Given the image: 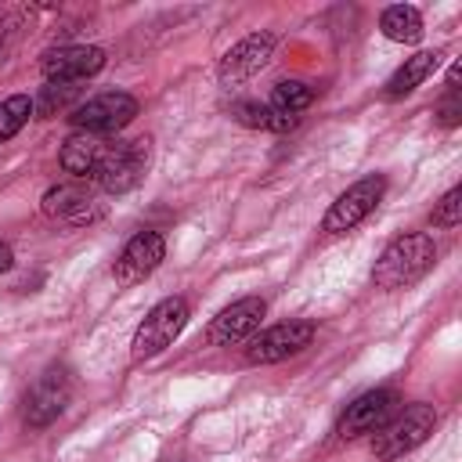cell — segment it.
Here are the masks:
<instances>
[{"label": "cell", "instance_id": "cell-24", "mask_svg": "<svg viewBox=\"0 0 462 462\" xmlns=\"http://www.w3.org/2000/svg\"><path fill=\"white\" fill-rule=\"evenodd\" d=\"M11 263H14V253H11V245H7V242H0V274H4Z\"/></svg>", "mask_w": 462, "mask_h": 462}, {"label": "cell", "instance_id": "cell-23", "mask_svg": "<svg viewBox=\"0 0 462 462\" xmlns=\"http://www.w3.org/2000/svg\"><path fill=\"white\" fill-rule=\"evenodd\" d=\"M437 116H440V123H444V126H455V123H458V116H462V105L455 101V94H451V90H448V101H440Z\"/></svg>", "mask_w": 462, "mask_h": 462}, {"label": "cell", "instance_id": "cell-6", "mask_svg": "<svg viewBox=\"0 0 462 462\" xmlns=\"http://www.w3.org/2000/svg\"><path fill=\"white\" fill-rule=\"evenodd\" d=\"M137 116V97L126 94V90H105V94H94L90 101L76 105L72 108V126L83 130V134H119L123 126H130Z\"/></svg>", "mask_w": 462, "mask_h": 462}, {"label": "cell", "instance_id": "cell-5", "mask_svg": "<svg viewBox=\"0 0 462 462\" xmlns=\"http://www.w3.org/2000/svg\"><path fill=\"white\" fill-rule=\"evenodd\" d=\"M383 195H386V177H383V173H368V177L354 180V184H350L346 191H339L336 202L325 209L321 231H325V235H346V231H354L357 224H365V220L375 213V206L383 202Z\"/></svg>", "mask_w": 462, "mask_h": 462}, {"label": "cell", "instance_id": "cell-12", "mask_svg": "<svg viewBox=\"0 0 462 462\" xmlns=\"http://www.w3.org/2000/svg\"><path fill=\"white\" fill-rule=\"evenodd\" d=\"M162 256H166V238L159 235V231H137L123 249H119V256H116V263H112V278L119 282V285H137V282H144L159 263H162Z\"/></svg>", "mask_w": 462, "mask_h": 462}, {"label": "cell", "instance_id": "cell-8", "mask_svg": "<svg viewBox=\"0 0 462 462\" xmlns=\"http://www.w3.org/2000/svg\"><path fill=\"white\" fill-rule=\"evenodd\" d=\"M69 393H72V379L61 365H51L29 390H25V401H22V419L29 430H43L51 426L65 404H69Z\"/></svg>", "mask_w": 462, "mask_h": 462}, {"label": "cell", "instance_id": "cell-17", "mask_svg": "<svg viewBox=\"0 0 462 462\" xmlns=\"http://www.w3.org/2000/svg\"><path fill=\"white\" fill-rule=\"evenodd\" d=\"M231 119L249 126V130H267V134H289L296 126V116H285L271 108L267 101H238L231 105Z\"/></svg>", "mask_w": 462, "mask_h": 462}, {"label": "cell", "instance_id": "cell-9", "mask_svg": "<svg viewBox=\"0 0 462 462\" xmlns=\"http://www.w3.org/2000/svg\"><path fill=\"white\" fill-rule=\"evenodd\" d=\"M397 411V393L393 390H365L361 397H354L346 404V411L336 422V437L339 440H357L365 433H375L379 426H386Z\"/></svg>", "mask_w": 462, "mask_h": 462}, {"label": "cell", "instance_id": "cell-18", "mask_svg": "<svg viewBox=\"0 0 462 462\" xmlns=\"http://www.w3.org/2000/svg\"><path fill=\"white\" fill-rule=\"evenodd\" d=\"M379 29H383V36L393 40V43H419L422 32H426L422 11L411 7V4H393V7H386L383 18H379Z\"/></svg>", "mask_w": 462, "mask_h": 462}, {"label": "cell", "instance_id": "cell-13", "mask_svg": "<svg viewBox=\"0 0 462 462\" xmlns=\"http://www.w3.org/2000/svg\"><path fill=\"white\" fill-rule=\"evenodd\" d=\"M40 209H43V217L61 220L69 227H90V224H97L105 217V206L97 199H90L76 184H54V188H47L43 199H40Z\"/></svg>", "mask_w": 462, "mask_h": 462}, {"label": "cell", "instance_id": "cell-19", "mask_svg": "<svg viewBox=\"0 0 462 462\" xmlns=\"http://www.w3.org/2000/svg\"><path fill=\"white\" fill-rule=\"evenodd\" d=\"M310 101H314V87H307L303 79H282V83H274L267 105L285 116H300L303 108H310Z\"/></svg>", "mask_w": 462, "mask_h": 462}, {"label": "cell", "instance_id": "cell-1", "mask_svg": "<svg viewBox=\"0 0 462 462\" xmlns=\"http://www.w3.org/2000/svg\"><path fill=\"white\" fill-rule=\"evenodd\" d=\"M437 260V245L426 231H408V235H397L375 260L372 267V282L375 289L383 292H393V289H404L411 282H419Z\"/></svg>", "mask_w": 462, "mask_h": 462}, {"label": "cell", "instance_id": "cell-21", "mask_svg": "<svg viewBox=\"0 0 462 462\" xmlns=\"http://www.w3.org/2000/svg\"><path fill=\"white\" fill-rule=\"evenodd\" d=\"M76 97H79V87H76V83H47L43 94L32 101V112H36L40 119H51L54 112L69 108Z\"/></svg>", "mask_w": 462, "mask_h": 462}, {"label": "cell", "instance_id": "cell-3", "mask_svg": "<svg viewBox=\"0 0 462 462\" xmlns=\"http://www.w3.org/2000/svg\"><path fill=\"white\" fill-rule=\"evenodd\" d=\"M437 426V408L433 404H408L404 411H393V419L386 426L375 430L372 437V455L383 462L404 458L408 451H415Z\"/></svg>", "mask_w": 462, "mask_h": 462}, {"label": "cell", "instance_id": "cell-11", "mask_svg": "<svg viewBox=\"0 0 462 462\" xmlns=\"http://www.w3.org/2000/svg\"><path fill=\"white\" fill-rule=\"evenodd\" d=\"M105 69V51L90 47V43H69V47H54L40 58V72L47 83H79L90 79Z\"/></svg>", "mask_w": 462, "mask_h": 462}, {"label": "cell", "instance_id": "cell-10", "mask_svg": "<svg viewBox=\"0 0 462 462\" xmlns=\"http://www.w3.org/2000/svg\"><path fill=\"white\" fill-rule=\"evenodd\" d=\"M314 339V321H282L263 328L249 346H245V361L249 365H274L285 361L300 350H307Z\"/></svg>", "mask_w": 462, "mask_h": 462}, {"label": "cell", "instance_id": "cell-7", "mask_svg": "<svg viewBox=\"0 0 462 462\" xmlns=\"http://www.w3.org/2000/svg\"><path fill=\"white\" fill-rule=\"evenodd\" d=\"M274 32H249V36H242L238 43H231L227 51H224V58H220V65H217V79H220V87H242V83H249L253 76H260L263 69H267V61L274 58Z\"/></svg>", "mask_w": 462, "mask_h": 462}, {"label": "cell", "instance_id": "cell-4", "mask_svg": "<svg viewBox=\"0 0 462 462\" xmlns=\"http://www.w3.org/2000/svg\"><path fill=\"white\" fill-rule=\"evenodd\" d=\"M148 162H152V137L116 141V144H108V152H105L94 180L108 195H126V191H134L144 180Z\"/></svg>", "mask_w": 462, "mask_h": 462}, {"label": "cell", "instance_id": "cell-16", "mask_svg": "<svg viewBox=\"0 0 462 462\" xmlns=\"http://www.w3.org/2000/svg\"><path fill=\"white\" fill-rule=\"evenodd\" d=\"M440 51H419V54H411V58H404V65H397V72L386 79V97L390 101H397V97H404V94H411L415 87H422L433 72H437V65H440Z\"/></svg>", "mask_w": 462, "mask_h": 462}, {"label": "cell", "instance_id": "cell-15", "mask_svg": "<svg viewBox=\"0 0 462 462\" xmlns=\"http://www.w3.org/2000/svg\"><path fill=\"white\" fill-rule=\"evenodd\" d=\"M105 152H108V141H105V137L76 130V134H69V137H65V144H61V152H58V162H61V170H65L69 177L87 180V177H94V173H97V166H101Z\"/></svg>", "mask_w": 462, "mask_h": 462}, {"label": "cell", "instance_id": "cell-20", "mask_svg": "<svg viewBox=\"0 0 462 462\" xmlns=\"http://www.w3.org/2000/svg\"><path fill=\"white\" fill-rule=\"evenodd\" d=\"M32 116V97L29 94H11L0 101V144L11 141Z\"/></svg>", "mask_w": 462, "mask_h": 462}, {"label": "cell", "instance_id": "cell-22", "mask_svg": "<svg viewBox=\"0 0 462 462\" xmlns=\"http://www.w3.org/2000/svg\"><path fill=\"white\" fill-rule=\"evenodd\" d=\"M458 220H462V188L455 184V188H448V191L440 195V202L433 206L430 224H433V227H458Z\"/></svg>", "mask_w": 462, "mask_h": 462}, {"label": "cell", "instance_id": "cell-14", "mask_svg": "<svg viewBox=\"0 0 462 462\" xmlns=\"http://www.w3.org/2000/svg\"><path fill=\"white\" fill-rule=\"evenodd\" d=\"M263 314H267V303H263L260 296H242V300L227 303V307L209 321V332H206V336H209L213 346L242 343V339H249V336L260 328Z\"/></svg>", "mask_w": 462, "mask_h": 462}, {"label": "cell", "instance_id": "cell-2", "mask_svg": "<svg viewBox=\"0 0 462 462\" xmlns=\"http://www.w3.org/2000/svg\"><path fill=\"white\" fill-rule=\"evenodd\" d=\"M191 310H188V300L180 296H166L159 300L144 318L141 325L134 328V339H130V357L134 361H152L159 357L166 346H173V339L184 332Z\"/></svg>", "mask_w": 462, "mask_h": 462}]
</instances>
